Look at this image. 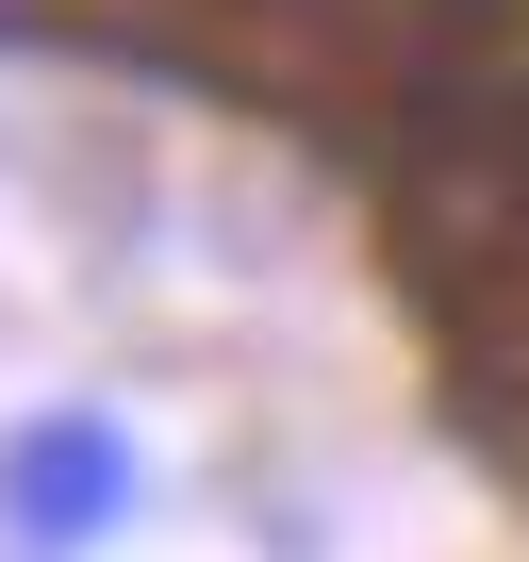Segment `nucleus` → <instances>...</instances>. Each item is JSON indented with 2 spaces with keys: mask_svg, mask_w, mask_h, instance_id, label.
I'll use <instances>...</instances> for the list:
<instances>
[{
  "mask_svg": "<svg viewBox=\"0 0 529 562\" xmlns=\"http://www.w3.org/2000/svg\"><path fill=\"white\" fill-rule=\"evenodd\" d=\"M116 496H133V447H116L100 414H50L18 463H0V513H18L34 546H83V529H116Z\"/></svg>",
  "mask_w": 529,
  "mask_h": 562,
  "instance_id": "f257e3e1",
  "label": "nucleus"
},
{
  "mask_svg": "<svg viewBox=\"0 0 529 562\" xmlns=\"http://www.w3.org/2000/svg\"><path fill=\"white\" fill-rule=\"evenodd\" d=\"M299 18H348V0H299Z\"/></svg>",
  "mask_w": 529,
  "mask_h": 562,
  "instance_id": "f03ea898",
  "label": "nucleus"
}]
</instances>
